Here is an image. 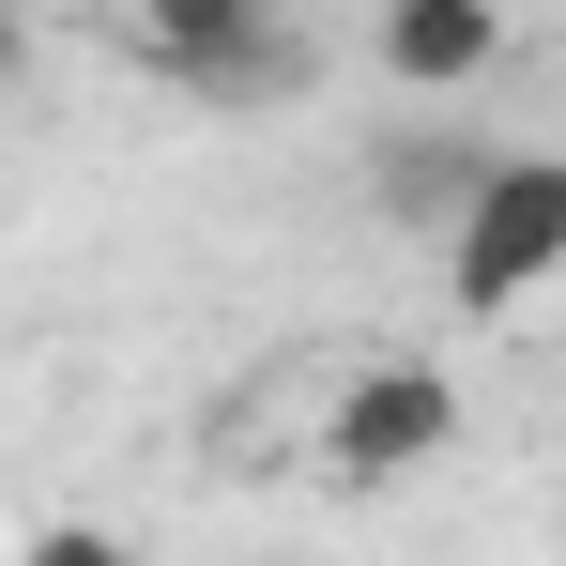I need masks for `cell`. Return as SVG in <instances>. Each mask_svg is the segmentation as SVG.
I'll return each mask as SVG.
<instances>
[{
    "instance_id": "1",
    "label": "cell",
    "mask_w": 566,
    "mask_h": 566,
    "mask_svg": "<svg viewBox=\"0 0 566 566\" xmlns=\"http://www.w3.org/2000/svg\"><path fill=\"white\" fill-rule=\"evenodd\" d=\"M566 276V154H490L474 199L444 214V291H460V322H505V306H536Z\"/></svg>"
},
{
    "instance_id": "2",
    "label": "cell",
    "mask_w": 566,
    "mask_h": 566,
    "mask_svg": "<svg viewBox=\"0 0 566 566\" xmlns=\"http://www.w3.org/2000/svg\"><path fill=\"white\" fill-rule=\"evenodd\" d=\"M460 444V368H429V353H368V368L322 398V474L337 490H398V474H429Z\"/></svg>"
},
{
    "instance_id": "3",
    "label": "cell",
    "mask_w": 566,
    "mask_h": 566,
    "mask_svg": "<svg viewBox=\"0 0 566 566\" xmlns=\"http://www.w3.org/2000/svg\"><path fill=\"white\" fill-rule=\"evenodd\" d=\"M123 46H138L169 93H199V107H261V93H291V77H306V46H291L276 0H154Z\"/></svg>"
},
{
    "instance_id": "4",
    "label": "cell",
    "mask_w": 566,
    "mask_h": 566,
    "mask_svg": "<svg viewBox=\"0 0 566 566\" xmlns=\"http://www.w3.org/2000/svg\"><path fill=\"white\" fill-rule=\"evenodd\" d=\"M382 77L398 93H474L490 62H505V0H382Z\"/></svg>"
},
{
    "instance_id": "5",
    "label": "cell",
    "mask_w": 566,
    "mask_h": 566,
    "mask_svg": "<svg viewBox=\"0 0 566 566\" xmlns=\"http://www.w3.org/2000/svg\"><path fill=\"white\" fill-rule=\"evenodd\" d=\"M15 566H138V552H123L107 521H46V536H31V552H15Z\"/></svg>"
},
{
    "instance_id": "6",
    "label": "cell",
    "mask_w": 566,
    "mask_h": 566,
    "mask_svg": "<svg viewBox=\"0 0 566 566\" xmlns=\"http://www.w3.org/2000/svg\"><path fill=\"white\" fill-rule=\"evenodd\" d=\"M15 62H31V15H0V93H15Z\"/></svg>"
}]
</instances>
